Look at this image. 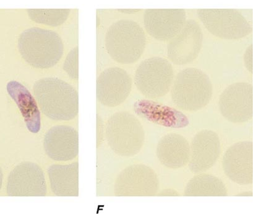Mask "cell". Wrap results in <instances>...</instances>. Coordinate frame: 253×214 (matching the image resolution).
I'll return each instance as SVG.
<instances>
[{"instance_id": "1", "label": "cell", "mask_w": 253, "mask_h": 214, "mask_svg": "<svg viewBox=\"0 0 253 214\" xmlns=\"http://www.w3.org/2000/svg\"><path fill=\"white\" fill-rule=\"evenodd\" d=\"M33 91L42 112L49 119L66 121L78 115V93L65 81L44 78L34 83Z\"/></svg>"}, {"instance_id": "2", "label": "cell", "mask_w": 253, "mask_h": 214, "mask_svg": "<svg viewBox=\"0 0 253 214\" xmlns=\"http://www.w3.org/2000/svg\"><path fill=\"white\" fill-rule=\"evenodd\" d=\"M22 57L34 68L53 67L62 57L64 46L60 36L55 31L32 28L23 32L18 39Z\"/></svg>"}, {"instance_id": "3", "label": "cell", "mask_w": 253, "mask_h": 214, "mask_svg": "<svg viewBox=\"0 0 253 214\" xmlns=\"http://www.w3.org/2000/svg\"><path fill=\"white\" fill-rule=\"evenodd\" d=\"M213 88L209 76L200 69L187 68L179 72L171 88L174 105L185 111L203 109L212 99Z\"/></svg>"}, {"instance_id": "4", "label": "cell", "mask_w": 253, "mask_h": 214, "mask_svg": "<svg viewBox=\"0 0 253 214\" xmlns=\"http://www.w3.org/2000/svg\"><path fill=\"white\" fill-rule=\"evenodd\" d=\"M146 37L136 22L123 19L112 24L105 35V48L109 55L118 63L136 62L143 54Z\"/></svg>"}, {"instance_id": "5", "label": "cell", "mask_w": 253, "mask_h": 214, "mask_svg": "<svg viewBox=\"0 0 253 214\" xmlns=\"http://www.w3.org/2000/svg\"><path fill=\"white\" fill-rule=\"evenodd\" d=\"M105 137L110 148L122 157L136 156L143 146L145 133L138 119L127 112H119L108 120Z\"/></svg>"}, {"instance_id": "6", "label": "cell", "mask_w": 253, "mask_h": 214, "mask_svg": "<svg viewBox=\"0 0 253 214\" xmlns=\"http://www.w3.org/2000/svg\"><path fill=\"white\" fill-rule=\"evenodd\" d=\"M174 80L172 65L166 58L154 56L141 61L136 69L134 83L149 99L163 97L170 90Z\"/></svg>"}, {"instance_id": "7", "label": "cell", "mask_w": 253, "mask_h": 214, "mask_svg": "<svg viewBox=\"0 0 253 214\" xmlns=\"http://www.w3.org/2000/svg\"><path fill=\"white\" fill-rule=\"evenodd\" d=\"M159 180L151 167L142 164L127 166L118 176L114 186L117 196H154L158 193Z\"/></svg>"}, {"instance_id": "8", "label": "cell", "mask_w": 253, "mask_h": 214, "mask_svg": "<svg viewBox=\"0 0 253 214\" xmlns=\"http://www.w3.org/2000/svg\"><path fill=\"white\" fill-rule=\"evenodd\" d=\"M199 16L211 34L225 40H238L252 32L249 23L234 10L205 9L199 11Z\"/></svg>"}, {"instance_id": "9", "label": "cell", "mask_w": 253, "mask_h": 214, "mask_svg": "<svg viewBox=\"0 0 253 214\" xmlns=\"http://www.w3.org/2000/svg\"><path fill=\"white\" fill-rule=\"evenodd\" d=\"M221 114L235 124L249 121L253 117V85L237 82L228 86L218 101Z\"/></svg>"}, {"instance_id": "10", "label": "cell", "mask_w": 253, "mask_h": 214, "mask_svg": "<svg viewBox=\"0 0 253 214\" xmlns=\"http://www.w3.org/2000/svg\"><path fill=\"white\" fill-rule=\"evenodd\" d=\"M47 191L45 175L38 164L23 162L9 174L6 193L9 196H45Z\"/></svg>"}, {"instance_id": "11", "label": "cell", "mask_w": 253, "mask_h": 214, "mask_svg": "<svg viewBox=\"0 0 253 214\" xmlns=\"http://www.w3.org/2000/svg\"><path fill=\"white\" fill-rule=\"evenodd\" d=\"M203 34L196 22L188 21L167 45V56L176 65L192 63L202 49Z\"/></svg>"}, {"instance_id": "12", "label": "cell", "mask_w": 253, "mask_h": 214, "mask_svg": "<svg viewBox=\"0 0 253 214\" xmlns=\"http://www.w3.org/2000/svg\"><path fill=\"white\" fill-rule=\"evenodd\" d=\"M131 88V78L124 69L107 68L97 78V100L105 107H117L129 97Z\"/></svg>"}, {"instance_id": "13", "label": "cell", "mask_w": 253, "mask_h": 214, "mask_svg": "<svg viewBox=\"0 0 253 214\" xmlns=\"http://www.w3.org/2000/svg\"><path fill=\"white\" fill-rule=\"evenodd\" d=\"M222 167L226 176L240 185L253 184V142L233 144L225 152Z\"/></svg>"}, {"instance_id": "14", "label": "cell", "mask_w": 253, "mask_h": 214, "mask_svg": "<svg viewBox=\"0 0 253 214\" xmlns=\"http://www.w3.org/2000/svg\"><path fill=\"white\" fill-rule=\"evenodd\" d=\"M221 151L220 141L217 133L203 130L194 137L190 146L189 167L193 173H203L212 168Z\"/></svg>"}, {"instance_id": "15", "label": "cell", "mask_w": 253, "mask_h": 214, "mask_svg": "<svg viewBox=\"0 0 253 214\" xmlns=\"http://www.w3.org/2000/svg\"><path fill=\"white\" fill-rule=\"evenodd\" d=\"M43 147L49 158L53 160H71L78 155V132L66 125L51 127L44 137Z\"/></svg>"}, {"instance_id": "16", "label": "cell", "mask_w": 253, "mask_h": 214, "mask_svg": "<svg viewBox=\"0 0 253 214\" xmlns=\"http://www.w3.org/2000/svg\"><path fill=\"white\" fill-rule=\"evenodd\" d=\"M186 23L185 12L178 9L147 10L144 26L147 33L159 41H169L175 37Z\"/></svg>"}, {"instance_id": "17", "label": "cell", "mask_w": 253, "mask_h": 214, "mask_svg": "<svg viewBox=\"0 0 253 214\" xmlns=\"http://www.w3.org/2000/svg\"><path fill=\"white\" fill-rule=\"evenodd\" d=\"M156 155L160 162L167 168H181L190 161V146L182 135L171 133L160 140Z\"/></svg>"}, {"instance_id": "18", "label": "cell", "mask_w": 253, "mask_h": 214, "mask_svg": "<svg viewBox=\"0 0 253 214\" xmlns=\"http://www.w3.org/2000/svg\"><path fill=\"white\" fill-rule=\"evenodd\" d=\"M51 191L58 196L79 195V164H53L48 169Z\"/></svg>"}, {"instance_id": "19", "label": "cell", "mask_w": 253, "mask_h": 214, "mask_svg": "<svg viewBox=\"0 0 253 214\" xmlns=\"http://www.w3.org/2000/svg\"><path fill=\"white\" fill-rule=\"evenodd\" d=\"M185 196H227V189L219 178L211 174L200 173L188 182Z\"/></svg>"}, {"instance_id": "20", "label": "cell", "mask_w": 253, "mask_h": 214, "mask_svg": "<svg viewBox=\"0 0 253 214\" xmlns=\"http://www.w3.org/2000/svg\"><path fill=\"white\" fill-rule=\"evenodd\" d=\"M29 16L36 23L50 26H58L65 23L70 14V9H28Z\"/></svg>"}, {"instance_id": "21", "label": "cell", "mask_w": 253, "mask_h": 214, "mask_svg": "<svg viewBox=\"0 0 253 214\" xmlns=\"http://www.w3.org/2000/svg\"><path fill=\"white\" fill-rule=\"evenodd\" d=\"M71 78L78 80V49L76 48L69 54L63 66Z\"/></svg>"}, {"instance_id": "22", "label": "cell", "mask_w": 253, "mask_h": 214, "mask_svg": "<svg viewBox=\"0 0 253 214\" xmlns=\"http://www.w3.org/2000/svg\"><path fill=\"white\" fill-rule=\"evenodd\" d=\"M244 61L246 68L251 73H253V45L248 47L245 51Z\"/></svg>"}, {"instance_id": "23", "label": "cell", "mask_w": 253, "mask_h": 214, "mask_svg": "<svg viewBox=\"0 0 253 214\" xmlns=\"http://www.w3.org/2000/svg\"><path fill=\"white\" fill-rule=\"evenodd\" d=\"M158 196H178L180 194L177 191L172 189H166L162 190L160 193L157 194Z\"/></svg>"}, {"instance_id": "24", "label": "cell", "mask_w": 253, "mask_h": 214, "mask_svg": "<svg viewBox=\"0 0 253 214\" xmlns=\"http://www.w3.org/2000/svg\"><path fill=\"white\" fill-rule=\"evenodd\" d=\"M238 196H253V193L252 191H247V192H244V193H240L239 194H238Z\"/></svg>"}, {"instance_id": "25", "label": "cell", "mask_w": 253, "mask_h": 214, "mask_svg": "<svg viewBox=\"0 0 253 214\" xmlns=\"http://www.w3.org/2000/svg\"><path fill=\"white\" fill-rule=\"evenodd\" d=\"M3 172H2V169L1 167H0V190H1V189L2 183H3Z\"/></svg>"}]
</instances>
